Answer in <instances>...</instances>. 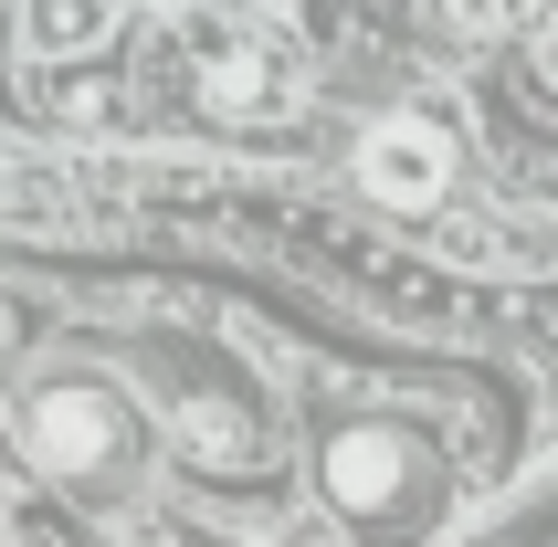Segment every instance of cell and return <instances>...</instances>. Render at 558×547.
Instances as JSON below:
<instances>
[{
  "instance_id": "cell-1",
  "label": "cell",
  "mask_w": 558,
  "mask_h": 547,
  "mask_svg": "<svg viewBox=\"0 0 558 547\" xmlns=\"http://www.w3.org/2000/svg\"><path fill=\"white\" fill-rule=\"evenodd\" d=\"M22 453L53 474V485H106L137 463V411L95 379H43L22 400Z\"/></svg>"
},
{
  "instance_id": "cell-2",
  "label": "cell",
  "mask_w": 558,
  "mask_h": 547,
  "mask_svg": "<svg viewBox=\"0 0 558 547\" xmlns=\"http://www.w3.org/2000/svg\"><path fill=\"white\" fill-rule=\"evenodd\" d=\"M190 63H201V106H211V117H243V126L284 117V106L306 95L295 53H284L275 32H253V22H201Z\"/></svg>"
},
{
  "instance_id": "cell-3",
  "label": "cell",
  "mask_w": 558,
  "mask_h": 547,
  "mask_svg": "<svg viewBox=\"0 0 558 547\" xmlns=\"http://www.w3.org/2000/svg\"><path fill=\"white\" fill-rule=\"evenodd\" d=\"M359 180H369L379 200L422 211V200H442V180H453V137H442L433 117H379L369 137H359Z\"/></svg>"
},
{
  "instance_id": "cell-4",
  "label": "cell",
  "mask_w": 558,
  "mask_h": 547,
  "mask_svg": "<svg viewBox=\"0 0 558 547\" xmlns=\"http://www.w3.org/2000/svg\"><path fill=\"white\" fill-rule=\"evenodd\" d=\"M401 474H411V453L390 442V431H369V422L327 442V495H338L359 526H379L390 506H401Z\"/></svg>"
},
{
  "instance_id": "cell-5",
  "label": "cell",
  "mask_w": 558,
  "mask_h": 547,
  "mask_svg": "<svg viewBox=\"0 0 558 547\" xmlns=\"http://www.w3.org/2000/svg\"><path fill=\"white\" fill-rule=\"evenodd\" d=\"M106 32H117V0H32V11H22V42H32L43 63L95 53Z\"/></svg>"
},
{
  "instance_id": "cell-6",
  "label": "cell",
  "mask_w": 558,
  "mask_h": 547,
  "mask_svg": "<svg viewBox=\"0 0 558 547\" xmlns=\"http://www.w3.org/2000/svg\"><path fill=\"white\" fill-rule=\"evenodd\" d=\"M180 442H190V453H201V463H243L253 453V422H243V411H211V400H190V411H180Z\"/></svg>"
},
{
  "instance_id": "cell-7",
  "label": "cell",
  "mask_w": 558,
  "mask_h": 547,
  "mask_svg": "<svg viewBox=\"0 0 558 547\" xmlns=\"http://www.w3.org/2000/svg\"><path fill=\"white\" fill-rule=\"evenodd\" d=\"M11 337H22V316H11V295H0V348H11Z\"/></svg>"
}]
</instances>
